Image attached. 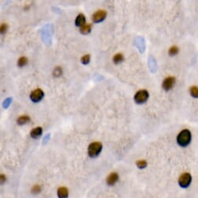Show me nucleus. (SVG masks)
Instances as JSON below:
<instances>
[{"label": "nucleus", "instance_id": "nucleus-1", "mask_svg": "<svg viewBox=\"0 0 198 198\" xmlns=\"http://www.w3.org/2000/svg\"><path fill=\"white\" fill-rule=\"evenodd\" d=\"M191 141V133L189 130L185 129L180 132L177 136V142L181 147H186Z\"/></svg>", "mask_w": 198, "mask_h": 198}, {"label": "nucleus", "instance_id": "nucleus-2", "mask_svg": "<svg viewBox=\"0 0 198 198\" xmlns=\"http://www.w3.org/2000/svg\"><path fill=\"white\" fill-rule=\"evenodd\" d=\"M102 150V144L99 142H92L87 148V154L91 158H96Z\"/></svg>", "mask_w": 198, "mask_h": 198}, {"label": "nucleus", "instance_id": "nucleus-3", "mask_svg": "<svg viewBox=\"0 0 198 198\" xmlns=\"http://www.w3.org/2000/svg\"><path fill=\"white\" fill-rule=\"evenodd\" d=\"M192 177L189 172H184L179 178V185L182 188H187L191 183Z\"/></svg>", "mask_w": 198, "mask_h": 198}, {"label": "nucleus", "instance_id": "nucleus-4", "mask_svg": "<svg viewBox=\"0 0 198 198\" xmlns=\"http://www.w3.org/2000/svg\"><path fill=\"white\" fill-rule=\"evenodd\" d=\"M149 97V93L147 90L141 89L139 90L134 96V100L137 103L141 104L145 103Z\"/></svg>", "mask_w": 198, "mask_h": 198}, {"label": "nucleus", "instance_id": "nucleus-5", "mask_svg": "<svg viewBox=\"0 0 198 198\" xmlns=\"http://www.w3.org/2000/svg\"><path fill=\"white\" fill-rule=\"evenodd\" d=\"M44 97V92L42 89H36L33 90L30 95V98L31 101L34 103H38L41 100H42Z\"/></svg>", "mask_w": 198, "mask_h": 198}, {"label": "nucleus", "instance_id": "nucleus-6", "mask_svg": "<svg viewBox=\"0 0 198 198\" xmlns=\"http://www.w3.org/2000/svg\"><path fill=\"white\" fill-rule=\"evenodd\" d=\"M175 83H176V78L170 76V77L165 78V80L162 82V88L166 91H168L173 88Z\"/></svg>", "mask_w": 198, "mask_h": 198}, {"label": "nucleus", "instance_id": "nucleus-7", "mask_svg": "<svg viewBox=\"0 0 198 198\" xmlns=\"http://www.w3.org/2000/svg\"><path fill=\"white\" fill-rule=\"evenodd\" d=\"M106 15H107V12L105 10H98L92 16V20L95 23L102 22L106 17Z\"/></svg>", "mask_w": 198, "mask_h": 198}, {"label": "nucleus", "instance_id": "nucleus-8", "mask_svg": "<svg viewBox=\"0 0 198 198\" xmlns=\"http://www.w3.org/2000/svg\"><path fill=\"white\" fill-rule=\"evenodd\" d=\"M119 174L117 172H111L106 179V183L109 186H113L119 180Z\"/></svg>", "mask_w": 198, "mask_h": 198}, {"label": "nucleus", "instance_id": "nucleus-9", "mask_svg": "<svg viewBox=\"0 0 198 198\" xmlns=\"http://www.w3.org/2000/svg\"><path fill=\"white\" fill-rule=\"evenodd\" d=\"M57 197L58 198H68L69 197V190L65 186H60L57 190Z\"/></svg>", "mask_w": 198, "mask_h": 198}, {"label": "nucleus", "instance_id": "nucleus-10", "mask_svg": "<svg viewBox=\"0 0 198 198\" xmlns=\"http://www.w3.org/2000/svg\"><path fill=\"white\" fill-rule=\"evenodd\" d=\"M41 134H42V128L41 127H38V128H34L30 131V137L34 139H37V138H40Z\"/></svg>", "mask_w": 198, "mask_h": 198}, {"label": "nucleus", "instance_id": "nucleus-11", "mask_svg": "<svg viewBox=\"0 0 198 198\" xmlns=\"http://www.w3.org/2000/svg\"><path fill=\"white\" fill-rule=\"evenodd\" d=\"M85 23H86V18H85V16L82 13L79 14L77 16V18L75 20V24L76 26H83V25H85Z\"/></svg>", "mask_w": 198, "mask_h": 198}, {"label": "nucleus", "instance_id": "nucleus-12", "mask_svg": "<svg viewBox=\"0 0 198 198\" xmlns=\"http://www.w3.org/2000/svg\"><path fill=\"white\" fill-rule=\"evenodd\" d=\"M30 120V118L28 115H22V116L19 117L18 119L16 120V122L19 125H24L26 124Z\"/></svg>", "mask_w": 198, "mask_h": 198}, {"label": "nucleus", "instance_id": "nucleus-13", "mask_svg": "<svg viewBox=\"0 0 198 198\" xmlns=\"http://www.w3.org/2000/svg\"><path fill=\"white\" fill-rule=\"evenodd\" d=\"M41 190H42V187L41 185L39 184H35L34 186L31 187L30 189V193L33 194V195H38L39 194L41 193Z\"/></svg>", "mask_w": 198, "mask_h": 198}, {"label": "nucleus", "instance_id": "nucleus-14", "mask_svg": "<svg viewBox=\"0 0 198 198\" xmlns=\"http://www.w3.org/2000/svg\"><path fill=\"white\" fill-rule=\"evenodd\" d=\"M91 31V24H85L83 26H81L80 29V32L82 34H88Z\"/></svg>", "mask_w": 198, "mask_h": 198}, {"label": "nucleus", "instance_id": "nucleus-15", "mask_svg": "<svg viewBox=\"0 0 198 198\" xmlns=\"http://www.w3.org/2000/svg\"><path fill=\"white\" fill-rule=\"evenodd\" d=\"M27 62H28V60H27V58L26 57H20L18 59V61H17V65L19 67H24V66H25L27 64Z\"/></svg>", "mask_w": 198, "mask_h": 198}, {"label": "nucleus", "instance_id": "nucleus-16", "mask_svg": "<svg viewBox=\"0 0 198 198\" xmlns=\"http://www.w3.org/2000/svg\"><path fill=\"white\" fill-rule=\"evenodd\" d=\"M123 59H124L123 55L122 54H120V53H119V54H116L115 56L113 57V62L115 64H119V63L123 62Z\"/></svg>", "mask_w": 198, "mask_h": 198}, {"label": "nucleus", "instance_id": "nucleus-17", "mask_svg": "<svg viewBox=\"0 0 198 198\" xmlns=\"http://www.w3.org/2000/svg\"><path fill=\"white\" fill-rule=\"evenodd\" d=\"M63 74V69L61 67L59 66H57L54 68V71H53V76L55 77H59V76H62Z\"/></svg>", "mask_w": 198, "mask_h": 198}, {"label": "nucleus", "instance_id": "nucleus-18", "mask_svg": "<svg viewBox=\"0 0 198 198\" xmlns=\"http://www.w3.org/2000/svg\"><path fill=\"white\" fill-rule=\"evenodd\" d=\"M190 92L191 96L194 98H198V87L197 86H192L190 89Z\"/></svg>", "mask_w": 198, "mask_h": 198}, {"label": "nucleus", "instance_id": "nucleus-19", "mask_svg": "<svg viewBox=\"0 0 198 198\" xmlns=\"http://www.w3.org/2000/svg\"><path fill=\"white\" fill-rule=\"evenodd\" d=\"M148 165V162L145 160H139L137 162V166L139 169H144Z\"/></svg>", "mask_w": 198, "mask_h": 198}, {"label": "nucleus", "instance_id": "nucleus-20", "mask_svg": "<svg viewBox=\"0 0 198 198\" xmlns=\"http://www.w3.org/2000/svg\"><path fill=\"white\" fill-rule=\"evenodd\" d=\"M90 59H91V56H90V54H85L84 56H83L82 58H81V61L83 65H87L90 62Z\"/></svg>", "mask_w": 198, "mask_h": 198}, {"label": "nucleus", "instance_id": "nucleus-21", "mask_svg": "<svg viewBox=\"0 0 198 198\" xmlns=\"http://www.w3.org/2000/svg\"><path fill=\"white\" fill-rule=\"evenodd\" d=\"M178 52H179V48L178 47L176 46L171 47L169 51H168V53H169L170 55H176Z\"/></svg>", "mask_w": 198, "mask_h": 198}, {"label": "nucleus", "instance_id": "nucleus-22", "mask_svg": "<svg viewBox=\"0 0 198 198\" xmlns=\"http://www.w3.org/2000/svg\"><path fill=\"white\" fill-rule=\"evenodd\" d=\"M8 30V25L6 23H2L0 25V34H5Z\"/></svg>", "mask_w": 198, "mask_h": 198}, {"label": "nucleus", "instance_id": "nucleus-23", "mask_svg": "<svg viewBox=\"0 0 198 198\" xmlns=\"http://www.w3.org/2000/svg\"><path fill=\"white\" fill-rule=\"evenodd\" d=\"M6 180H7V177H6V175L1 173L0 174V186L4 185L6 183Z\"/></svg>", "mask_w": 198, "mask_h": 198}]
</instances>
